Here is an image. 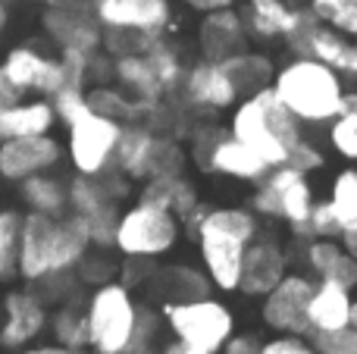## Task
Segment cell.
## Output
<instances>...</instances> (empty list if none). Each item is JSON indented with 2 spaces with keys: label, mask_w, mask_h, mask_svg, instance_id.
<instances>
[{
  "label": "cell",
  "mask_w": 357,
  "mask_h": 354,
  "mask_svg": "<svg viewBox=\"0 0 357 354\" xmlns=\"http://www.w3.org/2000/svg\"><path fill=\"white\" fill-rule=\"evenodd\" d=\"M197 242L201 270L216 292H235L241 276V257L245 248L260 236V217L251 207L226 204V207H204L197 223L191 226Z\"/></svg>",
  "instance_id": "1"
},
{
  "label": "cell",
  "mask_w": 357,
  "mask_h": 354,
  "mask_svg": "<svg viewBox=\"0 0 357 354\" xmlns=\"http://www.w3.org/2000/svg\"><path fill=\"white\" fill-rule=\"evenodd\" d=\"M279 104L301 125L326 129L345 110V79L314 56H289L270 82Z\"/></svg>",
  "instance_id": "2"
},
{
  "label": "cell",
  "mask_w": 357,
  "mask_h": 354,
  "mask_svg": "<svg viewBox=\"0 0 357 354\" xmlns=\"http://www.w3.org/2000/svg\"><path fill=\"white\" fill-rule=\"evenodd\" d=\"M88 248H91L88 232L73 213L44 217L29 210L19 229V279L31 286L50 273H75Z\"/></svg>",
  "instance_id": "3"
},
{
  "label": "cell",
  "mask_w": 357,
  "mask_h": 354,
  "mask_svg": "<svg viewBox=\"0 0 357 354\" xmlns=\"http://www.w3.org/2000/svg\"><path fill=\"white\" fill-rule=\"evenodd\" d=\"M226 132L241 144H248L257 157H264L266 167H279L285 163L289 148L304 135V125L279 104L273 88L266 85L260 91L238 98V104L229 110Z\"/></svg>",
  "instance_id": "4"
},
{
  "label": "cell",
  "mask_w": 357,
  "mask_h": 354,
  "mask_svg": "<svg viewBox=\"0 0 357 354\" xmlns=\"http://www.w3.org/2000/svg\"><path fill=\"white\" fill-rule=\"evenodd\" d=\"M88 323V351L91 354H126L135 339L138 301L135 288L123 279H107L91 286V295L82 301Z\"/></svg>",
  "instance_id": "5"
},
{
  "label": "cell",
  "mask_w": 357,
  "mask_h": 354,
  "mask_svg": "<svg viewBox=\"0 0 357 354\" xmlns=\"http://www.w3.org/2000/svg\"><path fill=\"white\" fill-rule=\"evenodd\" d=\"M182 220L167 207L148 204L135 198L126 210H119L116 229H113V251L123 261H151L157 263L182 238Z\"/></svg>",
  "instance_id": "6"
},
{
  "label": "cell",
  "mask_w": 357,
  "mask_h": 354,
  "mask_svg": "<svg viewBox=\"0 0 357 354\" xmlns=\"http://www.w3.org/2000/svg\"><path fill=\"white\" fill-rule=\"evenodd\" d=\"M160 320L169 336L195 348L197 354H216L235 332V314L229 311L226 301L213 295L167 301L160 305Z\"/></svg>",
  "instance_id": "7"
},
{
  "label": "cell",
  "mask_w": 357,
  "mask_h": 354,
  "mask_svg": "<svg viewBox=\"0 0 357 354\" xmlns=\"http://www.w3.org/2000/svg\"><path fill=\"white\" fill-rule=\"evenodd\" d=\"M185 148H188V160L197 163L204 173H213L222 176V179H232V182H248L254 185L257 179L266 176V160L257 157L248 144H241L238 138H232L226 129L220 125H191L188 138H185Z\"/></svg>",
  "instance_id": "8"
},
{
  "label": "cell",
  "mask_w": 357,
  "mask_h": 354,
  "mask_svg": "<svg viewBox=\"0 0 357 354\" xmlns=\"http://www.w3.org/2000/svg\"><path fill=\"white\" fill-rule=\"evenodd\" d=\"M314 201H317V192L310 176L289 167V163H279V167L266 169L264 179L254 182L251 210L257 217L279 220V223L289 226V232H295L307 220Z\"/></svg>",
  "instance_id": "9"
},
{
  "label": "cell",
  "mask_w": 357,
  "mask_h": 354,
  "mask_svg": "<svg viewBox=\"0 0 357 354\" xmlns=\"http://www.w3.org/2000/svg\"><path fill=\"white\" fill-rule=\"evenodd\" d=\"M282 41L291 56H314V60L333 66L342 79H357V41L335 31L310 6H295L291 29Z\"/></svg>",
  "instance_id": "10"
},
{
  "label": "cell",
  "mask_w": 357,
  "mask_h": 354,
  "mask_svg": "<svg viewBox=\"0 0 357 354\" xmlns=\"http://www.w3.org/2000/svg\"><path fill=\"white\" fill-rule=\"evenodd\" d=\"M119 132H123V123L88 110L75 123L66 125V148H63V154L69 157V163H73V169L79 176H100L107 169H113Z\"/></svg>",
  "instance_id": "11"
},
{
  "label": "cell",
  "mask_w": 357,
  "mask_h": 354,
  "mask_svg": "<svg viewBox=\"0 0 357 354\" xmlns=\"http://www.w3.org/2000/svg\"><path fill=\"white\" fill-rule=\"evenodd\" d=\"M317 279L304 270H291L260 298V320L270 332L282 336H310L307 301L314 295Z\"/></svg>",
  "instance_id": "12"
},
{
  "label": "cell",
  "mask_w": 357,
  "mask_h": 354,
  "mask_svg": "<svg viewBox=\"0 0 357 354\" xmlns=\"http://www.w3.org/2000/svg\"><path fill=\"white\" fill-rule=\"evenodd\" d=\"M176 98L195 116H216V113L232 110L241 94L220 60H197L191 66H185Z\"/></svg>",
  "instance_id": "13"
},
{
  "label": "cell",
  "mask_w": 357,
  "mask_h": 354,
  "mask_svg": "<svg viewBox=\"0 0 357 354\" xmlns=\"http://www.w3.org/2000/svg\"><path fill=\"white\" fill-rule=\"evenodd\" d=\"M100 29H126L160 38L173 25V0H91Z\"/></svg>",
  "instance_id": "14"
},
{
  "label": "cell",
  "mask_w": 357,
  "mask_h": 354,
  "mask_svg": "<svg viewBox=\"0 0 357 354\" xmlns=\"http://www.w3.org/2000/svg\"><path fill=\"white\" fill-rule=\"evenodd\" d=\"M285 273H289V251H285V245L273 236H257L245 248L241 276L235 292L245 295V298H264Z\"/></svg>",
  "instance_id": "15"
},
{
  "label": "cell",
  "mask_w": 357,
  "mask_h": 354,
  "mask_svg": "<svg viewBox=\"0 0 357 354\" xmlns=\"http://www.w3.org/2000/svg\"><path fill=\"white\" fill-rule=\"evenodd\" d=\"M63 160V144L54 135H29L0 141V179L22 182L29 176L50 173Z\"/></svg>",
  "instance_id": "16"
},
{
  "label": "cell",
  "mask_w": 357,
  "mask_h": 354,
  "mask_svg": "<svg viewBox=\"0 0 357 354\" xmlns=\"http://www.w3.org/2000/svg\"><path fill=\"white\" fill-rule=\"evenodd\" d=\"M0 72L22 94H38V98H50V94H56L66 85L60 56H47L35 47H13L6 54Z\"/></svg>",
  "instance_id": "17"
},
{
  "label": "cell",
  "mask_w": 357,
  "mask_h": 354,
  "mask_svg": "<svg viewBox=\"0 0 357 354\" xmlns=\"http://www.w3.org/2000/svg\"><path fill=\"white\" fill-rule=\"evenodd\" d=\"M47 330V305L35 288H16L3 298V323H0V348L19 351L31 345Z\"/></svg>",
  "instance_id": "18"
},
{
  "label": "cell",
  "mask_w": 357,
  "mask_h": 354,
  "mask_svg": "<svg viewBox=\"0 0 357 354\" xmlns=\"http://www.w3.org/2000/svg\"><path fill=\"white\" fill-rule=\"evenodd\" d=\"M41 22L60 50H79V54L100 50L104 29L91 16V6H44Z\"/></svg>",
  "instance_id": "19"
},
{
  "label": "cell",
  "mask_w": 357,
  "mask_h": 354,
  "mask_svg": "<svg viewBox=\"0 0 357 354\" xmlns=\"http://www.w3.org/2000/svg\"><path fill=\"white\" fill-rule=\"evenodd\" d=\"M248 44H251V38H248L245 16H241L238 6L204 13L201 25H197V54H201V60H226V56L248 50Z\"/></svg>",
  "instance_id": "20"
},
{
  "label": "cell",
  "mask_w": 357,
  "mask_h": 354,
  "mask_svg": "<svg viewBox=\"0 0 357 354\" xmlns=\"http://www.w3.org/2000/svg\"><path fill=\"white\" fill-rule=\"evenodd\" d=\"M135 198L148 201V204L167 207L169 213H176L182 220V226L191 232V226L197 223V217L204 213L201 194H197L195 182L188 176H148L144 182L135 185Z\"/></svg>",
  "instance_id": "21"
},
{
  "label": "cell",
  "mask_w": 357,
  "mask_h": 354,
  "mask_svg": "<svg viewBox=\"0 0 357 354\" xmlns=\"http://www.w3.org/2000/svg\"><path fill=\"white\" fill-rule=\"evenodd\" d=\"M304 273L320 282H339L345 288H357V261L342 248L339 238H304L301 242Z\"/></svg>",
  "instance_id": "22"
},
{
  "label": "cell",
  "mask_w": 357,
  "mask_h": 354,
  "mask_svg": "<svg viewBox=\"0 0 357 354\" xmlns=\"http://www.w3.org/2000/svg\"><path fill=\"white\" fill-rule=\"evenodd\" d=\"M157 132L144 123H123L113 154V169L123 173L129 182H144L151 176V154H154Z\"/></svg>",
  "instance_id": "23"
},
{
  "label": "cell",
  "mask_w": 357,
  "mask_h": 354,
  "mask_svg": "<svg viewBox=\"0 0 357 354\" xmlns=\"http://www.w3.org/2000/svg\"><path fill=\"white\" fill-rule=\"evenodd\" d=\"M351 288L339 286V282H320L317 279L314 295L307 301V326L310 336L314 332H333L348 326L351 320Z\"/></svg>",
  "instance_id": "24"
},
{
  "label": "cell",
  "mask_w": 357,
  "mask_h": 354,
  "mask_svg": "<svg viewBox=\"0 0 357 354\" xmlns=\"http://www.w3.org/2000/svg\"><path fill=\"white\" fill-rule=\"evenodd\" d=\"M56 125L54 107L47 98L16 100L10 107H0V141L10 138H29V135H50Z\"/></svg>",
  "instance_id": "25"
},
{
  "label": "cell",
  "mask_w": 357,
  "mask_h": 354,
  "mask_svg": "<svg viewBox=\"0 0 357 354\" xmlns=\"http://www.w3.org/2000/svg\"><path fill=\"white\" fill-rule=\"evenodd\" d=\"M151 288L157 292V301H182V298H201L210 295L213 286L204 276L201 267H185V263H173V267H151L148 273Z\"/></svg>",
  "instance_id": "26"
},
{
  "label": "cell",
  "mask_w": 357,
  "mask_h": 354,
  "mask_svg": "<svg viewBox=\"0 0 357 354\" xmlns=\"http://www.w3.org/2000/svg\"><path fill=\"white\" fill-rule=\"evenodd\" d=\"M241 16L251 41H282L291 29L295 6H289V0H248Z\"/></svg>",
  "instance_id": "27"
},
{
  "label": "cell",
  "mask_w": 357,
  "mask_h": 354,
  "mask_svg": "<svg viewBox=\"0 0 357 354\" xmlns=\"http://www.w3.org/2000/svg\"><path fill=\"white\" fill-rule=\"evenodd\" d=\"M66 210L73 213L75 220L88 223V220L100 217V213L119 210V204L107 194V188L100 185L98 176H79L75 173L73 179L66 182Z\"/></svg>",
  "instance_id": "28"
},
{
  "label": "cell",
  "mask_w": 357,
  "mask_h": 354,
  "mask_svg": "<svg viewBox=\"0 0 357 354\" xmlns=\"http://www.w3.org/2000/svg\"><path fill=\"white\" fill-rule=\"evenodd\" d=\"M19 194L29 204L31 213H44V217H66V182L56 179L50 173H38L19 182Z\"/></svg>",
  "instance_id": "29"
},
{
  "label": "cell",
  "mask_w": 357,
  "mask_h": 354,
  "mask_svg": "<svg viewBox=\"0 0 357 354\" xmlns=\"http://www.w3.org/2000/svg\"><path fill=\"white\" fill-rule=\"evenodd\" d=\"M144 60H148L151 72H154L157 85H160V94L163 98H173L182 85V75H185V56L178 50V44H173L167 35L151 41L148 50H142Z\"/></svg>",
  "instance_id": "30"
},
{
  "label": "cell",
  "mask_w": 357,
  "mask_h": 354,
  "mask_svg": "<svg viewBox=\"0 0 357 354\" xmlns=\"http://www.w3.org/2000/svg\"><path fill=\"white\" fill-rule=\"evenodd\" d=\"M222 66H226V72L232 75L235 88H238V94L245 98V94L251 91H260V88H266L273 82V72H276V66H273V60L266 54H257V50H241V54H232L226 56V60H220Z\"/></svg>",
  "instance_id": "31"
},
{
  "label": "cell",
  "mask_w": 357,
  "mask_h": 354,
  "mask_svg": "<svg viewBox=\"0 0 357 354\" xmlns=\"http://www.w3.org/2000/svg\"><path fill=\"white\" fill-rule=\"evenodd\" d=\"M113 82L123 91H129L132 98H144V100H157L163 98L160 85H157L154 72H151L144 54H123L113 56Z\"/></svg>",
  "instance_id": "32"
},
{
  "label": "cell",
  "mask_w": 357,
  "mask_h": 354,
  "mask_svg": "<svg viewBox=\"0 0 357 354\" xmlns=\"http://www.w3.org/2000/svg\"><path fill=\"white\" fill-rule=\"evenodd\" d=\"M50 323V332H54V342L56 345H66V348H79V351H88V323H85V307L82 301L66 298L60 301L54 314L47 317Z\"/></svg>",
  "instance_id": "33"
},
{
  "label": "cell",
  "mask_w": 357,
  "mask_h": 354,
  "mask_svg": "<svg viewBox=\"0 0 357 354\" xmlns=\"http://www.w3.org/2000/svg\"><path fill=\"white\" fill-rule=\"evenodd\" d=\"M326 204L335 213V220L345 226L357 223V167H345L333 176L326 192Z\"/></svg>",
  "instance_id": "34"
},
{
  "label": "cell",
  "mask_w": 357,
  "mask_h": 354,
  "mask_svg": "<svg viewBox=\"0 0 357 354\" xmlns=\"http://www.w3.org/2000/svg\"><path fill=\"white\" fill-rule=\"evenodd\" d=\"M19 229H22V213L0 210V282L19 276Z\"/></svg>",
  "instance_id": "35"
},
{
  "label": "cell",
  "mask_w": 357,
  "mask_h": 354,
  "mask_svg": "<svg viewBox=\"0 0 357 354\" xmlns=\"http://www.w3.org/2000/svg\"><path fill=\"white\" fill-rule=\"evenodd\" d=\"M188 169V148L178 138L157 132L154 154H151V176H182Z\"/></svg>",
  "instance_id": "36"
},
{
  "label": "cell",
  "mask_w": 357,
  "mask_h": 354,
  "mask_svg": "<svg viewBox=\"0 0 357 354\" xmlns=\"http://www.w3.org/2000/svg\"><path fill=\"white\" fill-rule=\"evenodd\" d=\"M113 248H88V254L82 257V263L75 267V279L85 286H100L107 279L119 276V261L110 254Z\"/></svg>",
  "instance_id": "37"
},
{
  "label": "cell",
  "mask_w": 357,
  "mask_h": 354,
  "mask_svg": "<svg viewBox=\"0 0 357 354\" xmlns=\"http://www.w3.org/2000/svg\"><path fill=\"white\" fill-rule=\"evenodd\" d=\"M326 141L339 157L357 167V113L342 110L333 123L326 125Z\"/></svg>",
  "instance_id": "38"
},
{
  "label": "cell",
  "mask_w": 357,
  "mask_h": 354,
  "mask_svg": "<svg viewBox=\"0 0 357 354\" xmlns=\"http://www.w3.org/2000/svg\"><path fill=\"white\" fill-rule=\"evenodd\" d=\"M339 232H342V223L335 220V213L329 210V204H326V198H317L314 201V207H310V213H307V220H304L301 226H298L291 236L295 238H339Z\"/></svg>",
  "instance_id": "39"
},
{
  "label": "cell",
  "mask_w": 357,
  "mask_h": 354,
  "mask_svg": "<svg viewBox=\"0 0 357 354\" xmlns=\"http://www.w3.org/2000/svg\"><path fill=\"white\" fill-rule=\"evenodd\" d=\"M50 107H54V116L56 123L69 125L75 123V119L82 116V113H88V100H85V88H75V85H63L56 94H50Z\"/></svg>",
  "instance_id": "40"
},
{
  "label": "cell",
  "mask_w": 357,
  "mask_h": 354,
  "mask_svg": "<svg viewBox=\"0 0 357 354\" xmlns=\"http://www.w3.org/2000/svg\"><path fill=\"white\" fill-rule=\"evenodd\" d=\"M285 163L295 169H301V173L314 176L317 169L326 167V154H323V148L317 141H310V138H298L295 144L289 148V154H285Z\"/></svg>",
  "instance_id": "41"
},
{
  "label": "cell",
  "mask_w": 357,
  "mask_h": 354,
  "mask_svg": "<svg viewBox=\"0 0 357 354\" xmlns=\"http://www.w3.org/2000/svg\"><path fill=\"white\" fill-rule=\"evenodd\" d=\"M314 348L320 354H357V330L354 326H342L333 332H314L307 336Z\"/></svg>",
  "instance_id": "42"
},
{
  "label": "cell",
  "mask_w": 357,
  "mask_h": 354,
  "mask_svg": "<svg viewBox=\"0 0 357 354\" xmlns=\"http://www.w3.org/2000/svg\"><path fill=\"white\" fill-rule=\"evenodd\" d=\"M260 354H320L314 348L307 336H282V332H273V339L260 342Z\"/></svg>",
  "instance_id": "43"
},
{
  "label": "cell",
  "mask_w": 357,
  "mask_h": 354,
  "mask_svg": "<svg viewBox=\"0 0 357 354\" xmlns=\"http://www.w3.org/2000/svg\"><path fill=\"white\" fill-rule=\"evenodd\" d=\"M88 63H91V54L60 50V66H63V75H66V85L88 88Z\"/></svg>",
  "instance_id": "44"
},
{
  "label": "cell",
  "mask_w": 357,
  "mask_h": 354,
  "mask_svg": "<svg viewBox=\"0 0 357 354\" xmlns=\"http://www.w3.org/2000/svg\"><path fill=\"white\" fill-rule=\"evenodd\" d=\"M323 19H326L335 31H342L345 38L357 41V0H342V3L335 6V10H329Z\"/></svg>",
  "instance_id": "45"
},
{
  "label": "cell",
  "mask_w": 357,
  "mask_h": 354,
  "mask_svg": "<svg viewBox=\"0 0 357 354\" xmlns=\"http://www.w3.org/2000/svg\"><path fill=\"white\" fill-rule=\"evenodd\" d=\"M216 354H260V339L251 336V332H232L229 342Z\"/></svg>",
  "instance_id": "46"
},
{
  "label": "cell",
  "mask_w": 357,
  "mask_h": 354,
  "mask_svg": "<svg viewBox=\"0 0 357 354\" xmlns=\"http://www.w3.org/2000/svg\"><path fill=\"white\" fill-rule=\"evenodd\" d=\"M178 3H185L188 10H197V13H213V10H229L238 0H178Z\"/></svg>",
  "instance_id": "47"
},
{
  "label": "cell",
  "mask_w": 357,
  "mask_h": 354,
  "mask_svg": "<svg viewBox=\"0 0 357 354\" xmlns=\"http://www.w3.org/2000/svg\"><path fill=\"white\" fill-rule=\"evenodd\" d=\"M19 354H88V351H79V348H66V345H25V348H19Z\"/></svg>",
  "instance_id": "48"
},
{
  "label": "cell",
  "mask_w": 357,
  "mask_h": 354,
  "mask_svg": "<svg viewBox=\"0 0 357 354\" xmlns=\"http://www.w3.org/2000/svg\"><path fill=\"white\" fill-rule=\"evenodd\" d=\"M22 98H25V94L19 91V88L13 85L3 72H0V107H10V104H16V100H22Z\"/></svg>",
  "instance_id": "49"
},
{
  "label": "cell",
  "mask_w": 357,
  "mask_h": 354,
  "mask_svg": "<svg viewBox=\"0 0 357 354\" xmlns=\"http://www.w3.org/2000/svg\"><path fill=\"white\" fill-rule=\"evenodd\" d=\"M339 242H342V248L348 251V254L357 261V223H351V226H345V229L339 232Z\"/></svg>",
  "instance_id": "50"
},
{
  "label": "cell",
  "mask_w": 357,
  "mask_h": 354,
  "mask_svg": "<svg viewBox=\"0 0 357 354\" xmlns=\"http://www.w3.org/2000/svg\"><path fill=\"white\" fill-rule=\"evenodd\" d=\"M342 0H304V6H310L314 13H320V16H326L329 10H335Z\"/></svg>",
  "instance_id": "51"
},
{
  "label": "cell",
  "mask_w": 357,
  "mask_h": 354,
  "mask_svg": "<svg viewBox=\"0 0 357 354\" xmlns=\"http://www.w3.org/2000/svg\"><path fill=\"white\" fill-rule=\"evenodd\" d=\"M160 354H197V351H195V348H188V345H182L178 339H169V342L160 348Z\"/></svg>",
  "instance_id": "52"
},
{
  "label": "cell",
  "mask_w": 357,
  "mask_h": 354,
  "mask_svg": "<svg viewBox=\"0 0 357 354\" xmlns=\"http://www.w3.org/2000/svg\"><path fill=\"white\" fill-rule=\"evenodd\" d=\"M126 354H160V345L151 342V345H132Z\"/></svg>",
  "instance_id": "53"
},
{
  "label": "cell",
  "mask_w": 357,
  "mask_h": 354,
  "mask_svg": "<svg viewBox=\"0 0 357 354\" xmlns=\"http://www.w3.org/2000/svg\"><path fill=\"white\" fill-rule=\"evenodd\" d=\"M345 110L357 113V88H345Z\"/></svg>",
  "instance_id": "54"
},
{
  "label": "cell",
  "mask_w": 357,
  "mask_h": 354,
  "mask_svg": "<svg viewBox=\"0 0 357 354\" xmlns=\"http://www.w3.org/2000/svg\"><path fill=\"white\" fill-rule=\"evenodd\" d=\"M6 22H10V3H6V0H0V31L6 29Z\"/></svg>",
  "instance_id": "55"
},
{
  "label": "cell",
  "mask_w": 357,
  "mask_h": 354,
  "mask_svg": "<svg viewBox=\"0 0 357 354\" xmlns=\"http://www.w3.org/2000/svg\"><path fill=\"white\" fill-rule=\"evenodd\" d=\"M348 326L357 330V298H351V320H348Z\"/></svg>",
  "instance_id": "56"
}]
</instances>
